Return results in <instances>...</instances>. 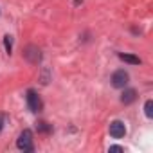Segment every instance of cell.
<instances>
[{
  "instance_id": "1",
  "label": "cell",
  "mask_w": 153,
  "mask_h": 153,
  "mask_svg": "<svg viewBox=\"0 0 153 153\" xmlns=\"http://www.w3.org/2000/svg\"><path fill=\"white\" fill-rule=\"evenodd\" d=\"M16 148L22 149V151H33L34 146H33V133L31 130H24L20 133V137L16 139Z\"/></svg>"
},
{
  "instance_id": "2",
  "label": "cell",
  "mask_w": 153,
  "mask_h": 153,
  "mask_svg": "<svg viewBox=\"0 0 153 153\" xmlns=\"http://www.w3.org/2000/svg\"><path fill=\"white\" fill-rule=\"evenodd\" d=\"M27 106H29V110H31L33 114H38V112H42V108H43V103H42L40 96H38L34 90H29V92H27Z\"/></svg>"
},
{
  "instance_id": "3",
  "label": "cell",
  "mask_w": 153,
  "mask_h": 153,
  "mask_svg": "<svg viewBox=\"0 0 153 153\" xmlns=\"http://www.w3.org/2000/svg\"><path fill=\"white\" fill-rule=\"evenodd\" d=\"M128 81H130V76H128V72L126 70H115L114 74H112V85L115 87V88H124L126 85H128Z\"/></svg>"
},
{
  "instance_id": "4",
  "label": "cell",
  "mask_w": 153,
  "mask_h": 153,
  "mask_svg": "<svg viewBox=\"0 0 153 153\" xmlns=\"http://www.w3.org/2000/svg\"><path fill=\"white\" fill-rule=\"evenodd\" d=\"M110 135H112L114 139L124 137V135H126V126H124V123H121V121H112V123H110Z\"/></svg>"
},
{
  "instance_id": "5",
  "label": "cell",
  "mask_w": 153,
  "mask_h": 153,
  "mask_svg": "<svg viewBox=\"0 0 153 153\" xmlns=\"http://www.w3.org/2000/svg\"><path fill=\"white\" fill-rule=\"evenodd\" d=\"M24 56H25L31 63H40V59H42V52H40V49H38L36 45H29V47L25 49Z\"/></svg>"
},
{
  "instance_id": "6",
  "label": "cell",
  "mask_w": 153,
  "mask_h": 153,
  "mask_svg": "<svg viewBox=\"0 0 153 153\" xmlns=\"http://www.w3.org/2000/svg\"><path fill=\"white\" fill-rule=\"evenodd\" d=\"M135 99H137V90L135 88H126L121 96V103H124V105H131Z\"/></svg>"
},
{
  "instance_id": "7",
  "label": "cell",
  "mask_w": 153,
  "mask_h": 153,
  "mask_svg": "<svg viewBox=\"0 0 153 153\" xmlns=\"http://www.w3.org/2000/svg\"><path fill=\"white\" fill-rule=\"evenodd\" d=\"M119 58L130 65H140V58L139 56H133V54H119Z\"/></svg>"
},
{
  "instance_id": "8",
  "label": "cell",
  "mask_w": 153,
  "mask_h": 153,
  "mask_svg": "<svg viewBox=\"0 0 153 153\" xmlns=\"http://www.w3.org/2000/svg\"><path fill=\"white\" fill-rule=\"evenodd\" d=\"M144 114H146V117H153V101L151 99H148L146 101V105H144Z\"/></svg>"
},
{
  "instance_id": "9",
  "label": "cell",
  "mask_w": 153,
  "mask_h": 153,
  "mask_svg": "<svg viewBox=\"0 0 153 153\" xmlns=\"http://www.w3.org/2000/svg\"><path fill=\"white\" fill-rule=\"evenodd\" d=\"M36 128H38V131H43V133H49V131L52 130V128H51V126H49L45 121H40V123L36 124Z\"/></svg>"
},
{
  "instance_id": "10",
  "label": "cell",
  "mask_w": 153,
  "mask_h": 153,
  "mask_svg": "<svg viewBox=\"0 0 153 153\" xmlns=\"http://www.w3.org/2000/svg\"><path fill=\"white\" fill-rule=\"evenodd\" d=\"M4 45H6V51H7V54H11V49H13L11 36H4Z\"/></svg>"
},
{
  "instance_id": "11",
  "label": "cell",
  "mask_w": 153,
  "mask_h": 153,
  "mask_svg": "<svg viewBox=\"0 0 153 153\" xmlns=\"http://www.w3.org/2000/svg\"><path fill=\"white\" fill-rule=\"evenodd\" d=\"M110 151H123L121 146H110Z\"/></svg>"
},
{
  "instance_id": "12",
  "label": "cell",
  "mask_w": 153,
  "mask_h": 153,
  "mask_svg": "<svg viewBox=\"0 0 153 153\" xmlns=\"http://www.w3.org/2000/svg\"><path fill=\"white\" fill-rule=\"evenodd\" d=\"M0 126H2V117H0Z\"/></svg>"
}]
</instances>
